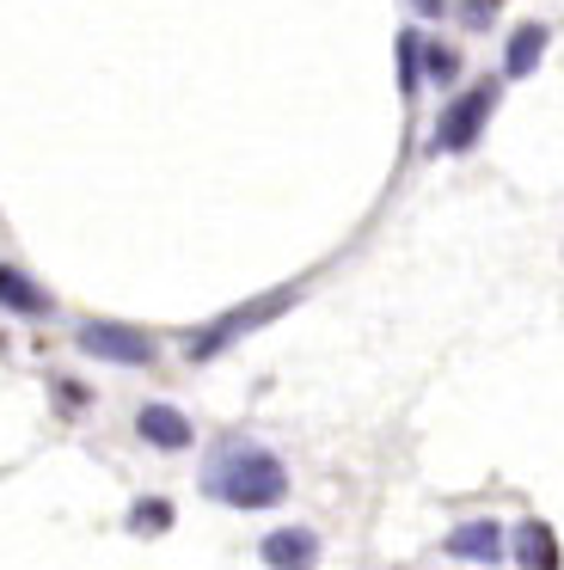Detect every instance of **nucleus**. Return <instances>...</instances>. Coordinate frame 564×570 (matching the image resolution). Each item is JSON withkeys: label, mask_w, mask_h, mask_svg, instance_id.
I'll return each instance as SVG.
<instances>
[{"label": "nucleus", "mask_w": 564, "mask_h": 570, "mask_svg": "<svg viewBox=\"0 0 564 570\" xmlns=\"http://www.w3.org/2000/svg\"><path fill=\"white\" fill-rule=\"evenodd\" d=\"M424 75H429V80H441V87H448V80L460 75V56H454L448 43H424Z\"/></svg>", "instance_id": "ddd939ff"}, {"label": "nucleus", "mask_w": 564, "mask_h": 570, "mask_svg": "<svg viewBox=\"0 0 564 570\" xmlns=\"http://www.w3.org/2000/svg\"><path fill=\"white\" fill-rule=\"evenodd\" d=\"M515 558H522L527 570H558V540H552L546 521H522V528H515Z\"/></svg>", "instance_id": "1a4fd4ad"}, {"label": "nucleus", "mask_w": 564, "mask_h": 570, "mask_svg": "<svg viewBox=\"0 0 564 570\" xmlns=\"http://www.w3.org/2000/svg\"><path fill=\"white\" fill-rule=\"evenodd\" d=\"M448 558H466V564H497L503 558V528L497 521H466V528L448 533Z\"/></svg>", "instance_id": "423d86ee"}, {"label": "nucleus", "mask_w": 564, "mask_h": 570, "mask_svg": "<svg viewBox=\"0 0 564 570\" xmlns=\"http://www.w3.org/2000/svg\"><path fill=\"white\" fill-rule=\"evenodd\" d=\"M135 435H142L147 448H159V454H184L191 448V417H184L178 405H142L135 411Z\"/></svg>", "instance_id": "39448f33"}, {"label": "nucleus", "mask_w": 564, "mask_h": 570, "mask_svg": "<svg viewBox=\"0 0 564 570\" xmlns=\"http://www.w3.org/2000/svg\"><path fill=\"white\" fill-rule=\"evenodd\" d=\"M490 111H497V80L460 92V99L441 111V124H436V154H466L478 141V129L490 124Z\"/></svg>", "instance_id": "7ed1b4c3"}, {"label": "nucleus", "mask_w": 564, "mask_h": 570, "mask_svg": "<svg viewBox=\"0 0 564 570\" xmlns=\"http://www.w3.org/2000/svg\"><path fill=\"white\" fill-rule=\"evenodd\" d=\"M74 344H80L86 356H98V362H123V368H147V362H154V344H147L142 332L110 325V320H86L80 332H74Z\"/></svg>", "instance_id": "20e7f679"}, {"label": "nucleus", "mask_w": 564, "mask_h": 570, "mask_svg": "<svg viewBox=\"0 0 564 570\" xmlns=\"http://www.w3.org/2000/svg\"><path fill=\"white\" fill-rule=\"evenodd\" d=\"M257 558L276 564V570H301V564H313V558H319V540L307 528H282V533H270V540L257 546Z\"/></svg>", "instance_id": "0eeeda50"}, {"label": "nucleus", "mask_w": 564, "mask_h": 570, "mask_svg": "<svg viewBox=\"0 0 564 570\" xmlns=\"http://www.w3.org/2000/svg\"><path fill=\"white\" fill-rule=\"evenodd\" d=\"M497 7H503V0H460V13H466V26H473V31H485L490 19H497Z\"/></svg>", "instance_id": "4468645a"}, {"label": "nucleus", "mask_w": 564, "mask_h": 570, "mask_svg": "<svg viewBox=\"0 0 564 570\" xmlns=\"http://www.w3.org/2000/svg\"><path fill=\"white\" fill-rule=\"evenodd\" d=\"M166 528H172V503H166V497H142V503L129 509V533H142V540H147V533H166Z\"/></svg>", "instance_id": "f8f14e48"}, {"label": "nucleus", "mask_w": 564, "mask_h": 570, "mask_svg": "<svg viewBox=\"0 0 564 570\" xmlns=\"http://www.w3.org/2000/svg\"><path fill=\"white\" fill-rule=\"evenodd\" d=\"M0 307H7V313H25V320H43L49 301H43V288H31L19 271H7V264H0Z\"/></svg>", "instance_id": "9d476101"}, {"label": "nucleus", "mask_w": 564, "mask_h": 570, "mask_svg": "<svg viewBox=\"0 0 564 570\" xmlns=\"http://www.w3.org/2000/svg\"><path fill=\"white\" fill-rule=\"evenodd\" d=\"M411 13L417 19H441V13H448V0H411Z\"/></svg>", "instance_id": "dca6fc26"}, {"label": "nucleus", "mask_w": 564, "mask_h": 570, "mask_svg": "<svg viewBox=\"0 0 564 570\" xmlns=\"http://www.w3.org/2000/svg\"><path fill=\"white\" fill-rule=\"evenodd\" d=\"M546 38H552V31L534 26V19H527V26H515L509 50H503V75H509V80H527V75H534L539 56H546Z\"/></svg>", "instance_id": "6e6552de"}, {"label": "nucleus", "mask_w": 564, "mask_h": 570, "mask_svg": "<svg viewBox=\"0 0 564 570\" xmlns=\"http://www.w3.org/2000/svg\"><path fill=\"white\" fill-rule=\"evenodd\" d=\"M289 301H294V288H276V295L252 301V307L227 313V320H215V325H203V332L191 337V356H196V362L221 356V350H227V344H240L245 332H257V325H270V320H276V313H289Z\"/></svg>", "instance_id": "f03ea898"}, {"label": "nucleus", "mask_w": 564, "mask_h": 570, "mask_svg": "<svg viewBox=\"0 0 564 570\" xmlns=\"http://www.w3.org/2000/svg\"><path fill=\"white\" fill-rule=\"evenodd\" d=\"M56 399H61V411H80V405H86V386L61 381V386H56Z\"/></svg>", "instance_id": "2eb2a0df"}, {"label": "nucleus", "mask_w": 564, "mask_h": 570, "mask_svg": "<svg viewBox=\"0 0 564 570\" xmlns=\"http://www.w3.org/2000/svg\"><path fill=\"white\" fill-rule=\"evenodd\" d=\"M203 491L227 509H270L289 497V466L257 442H221L203 460Z\"/></svg>", "instance_id": "f257e3e1"}, {"label": "nucleus", "mask_w": 564, "mask_h": 570, "mask_svg": "<svg viewBox=\"0 0 564 570\" xmlns=\"http://www.w3.org/2000/svg\"><path fill=\"white\" fill-rule=\"evenodd\" d=\"M399 92L405 99L424 92V38L417 31H399Z\"/></svg>", "instance_id": "9b49d317"}]
</instances>
